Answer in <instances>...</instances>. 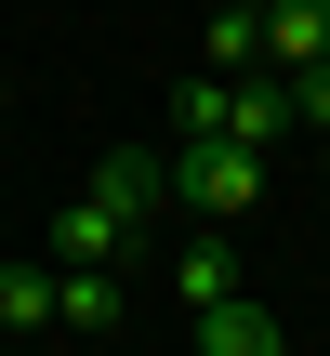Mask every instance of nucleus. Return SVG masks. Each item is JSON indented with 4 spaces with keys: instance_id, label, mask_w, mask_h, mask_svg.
<instances>
[{
    "instance_id": "8",
    "label": "nucleus",
    "mask_w": 330,
    "mask_h": 356,
    "mask_svg": "<svg viewBox=\"0 0 330 356\" xmlns=\"http://www.w3.org/2000/svg\"><path fill=\"white\" fill-rule=\"evenodd\" d=\"M212 66H265V0H212Z\"/></svg>"
},
{
    "instance_id": "1",
    "label": "nucleus",
    "mask_w": 330,
    "mask_h": 356,
    "mask_svg": "<svg viewBox=\"0 0 330 356\" xmlns=\"http://www.w3.org/2000/svg\"><path fill=\"white\" fill-rule=\"evenodd\" d=\"M159 211H172V159H132V145H106V172L53 211V264H132L146 238H159Z\"/></svg>"
},
{
    "instance_id": "4",
    "label": "nucleus",
    "mask_w": 330,
    "mask_h": 356,
    "mask_svg": "<svg viewBox=\"0 0 330 356\" xmlns=\"http://www.w3.org/2000/svg\"><path fill=\"white\" fill-rule=\"evenodd\" d=\"M185 343H198V356H278L291 317H265L251 291H212V304H185Z\"/></svg>"
},
{
    "instance_id": "6",
    "label": "nucleus",
    "mask_w": 330,
    "mask_h": 356,
    "mask_svg": "<svg viewBox=\"0 0 330 356\" xmlns=\"http://www.w3.org/2000/svg\"><path fill=\"white\" fill-rule=\"evenodd\" d=\"M40 330H53V251L0 264V343H40Z\"/></svg>"
},
{
    "instance_id": "2",
    "label": "nucleus",
    "mask_w": 330,
    "mask_h": 356,
    "mask_svg": "<svg viewBox=\"0 0 330 356\" xmlns=\"http://www.w3.org/2000/svg\"><path fill=\"white\" fill-rule=\"evenodd\" d=\"M265 159H278V145H238V132H172V211H212V225L265 211Z\"/></svg>"
},
{
    "instance_id": "9",
    "label": "nucleus",
    "mask_w": 330,
    "mask_h": 356,
    "mask_svg": "<svg viewBox=\"0 0 330 356\" xmlns=\"http://www.w3.org/2000/svg\"><path fill=\"white\" fill-rule=\"evenodd\" d=\"M317 159H330V119H317Z\"/></svg>"
},
{
    "instance_id": "7",
    "label": "nucleus",
    "mask_w": 330,
    "mask_h": 356,
    "mask_svg": "<svg viewBox=\"0 0 330 356\" xmlns=\"http://www.w3.org/2000/svg\"><path fill=\"white\" fill-rule=\"evenodd\" d=\"M212 291H238V251H225V225H198V238L172 251V304H212Z\"/></svg>"
},
{
    "instance_id": "3",
    "label": "nucleus",
    "mask_w": 330,
    "mask_h": 356,
    "mask_svg": "<svg viewBox=\"0 0 330 356\" xmlns=\"http://www.w3.org/2000/svg\"><path fill=\"white\" fill-rule=\"evenodd\" d=\"M53 330H66V343H119V330H132L119 264H53Z\"/></svg>"
},
{
    "instance_id": "5",
    "label": "nucleus",
    "mask_w": 330,
    "mask_h": 356,
    "mask_svg": "<svg viewBox=\"0 0 330 356\" xmlns=\"http://www.w3.org/2000/svg\"><path fill=\"white\" fill-rule=\"evenodd\" d=\"M265 66H278V79L330 66V0H265Z\"/></svg>"
}]
</instances>
